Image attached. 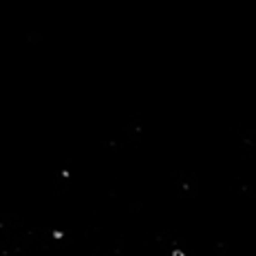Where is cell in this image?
Masks as SVG:
<instances>
[{"label":"cell","instance_id":"1","mask_svg":"<svg viewBox=\"0 0 256 256\" xmlns=\"http://www.w3.org/2000/svg\"><path fill=\"white\" fill-rule=\"evenodd\" d=\"M51 236H53V238H62V236H64V232H60V230H53V234H51Z\"/></svg>","mask_w":256,"mask_h":256},{"label":"cell","instance_id":"2","mask_svg":"<svg viewBox=\"0 0 256 256\" xmlns=\"http://www.w3.org/2000/svg\"><path fill=\"white\" fill-rule=\"evenodd\" d=\"M170 256H186V252H183V249H172Z\"/></svg>","mask_w":256,"mask_h":256}]
</instances>
